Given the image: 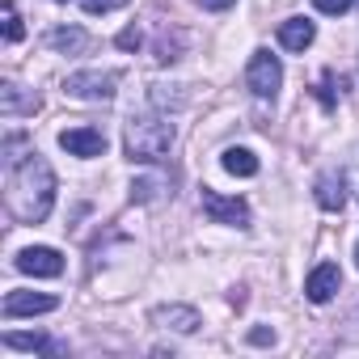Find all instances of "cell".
Instances as JSON below:
<instances>
[{
	"mask_svg": "<svg viewBox=\"0 0 359 359\" xmlns=\"http://www.w3.org/2000/svg\"><path fill=\"white\" fill-rule=\"evenodd\" d=\"M5 203L18 224H43L55 208V169L43 152H5Z\"/></svg>",
	"mask_w": 359,
	"mask_h": 359,
	"instance_id": "cell-1",
	"label": "cell"
},
{
	"mask_svg": "<svg viewBox=\"0 0 359 359\" xmlns=\"http://www.w3.org/2000/svg\"><path fill=\"white\" fill-rule=\"evenodd\" d=\"M123 148H127V161H140V165L165 161L173 148V123L165 114H131L123 131Z\"/></svg>",
	"mask_w": 359,
	"mask_h": 359,
	"instance_id": "cell-2",
	"label": "cell"
},
{
	"mask_svg": "<svg viewBox=\"0 0 359 359\" xmlns=\"http://www.w3.org/2000/svg\"><path fill=\"white\" fill-rule=\"evenodd\" d=\"M118 72H102V68H81V72H68L64 76V93L68 97H81V102H110L114 89H118Z\"/></svg>",
	"mask_w": 359,
	"mask_h": 359,
	"instance_id": "cell-3",
	"label": "cell"
},
{
	"mask_svg": "<svg viewBox=\"0 0 359 359\" xmlns=\"http://www.w3.org/2000/svg\"><path fill=\"white\" fill-rule=\"evenodd\" d=\"M245 85L258 102H275V93L283 89V64L279 55L271 51H254L250 55V68H245Z\"/></svg>",
	"mask_w": 359,
	"mask_h": 359,
	"instance_id": "cell-4",
	"label": "cell"
},
{
	"mask_svg": "<svg viewBox=\"0 0 359 359\" xmlns=\"http://www.w3.org/2000/svg\"><path fill=\"white\" fill-rule=\"evenodd\" d=\"M199 203H203V212L216 220V224H233V229H250V203L245 199H229V195H220V191H212V187H203V195H199Z\"/></svg>",
	"mask_w": 359,
	"mask_h": 359,
	"instance_id": "cell-5",
	"label": "cell"
},
{
	"mask_svg": "<svg viewBox=\"0 0 359 359\" xmlns=\"http://www.w3.org/2000/svg\"><path fill=\"white\" fill-rule=\"evenodd\" d=\"M13 266H18L22 275H34V279H55V275H64V258H60V250H51V245H30V250H22V254L13 258Z\"/></svg>",
	"mask_w": 359,
	"mask_h": 359,
	"instance_id": "cell-6",
	"label": "cell"
},
{
	"mask_svg": "<svg viewBox=\"0 0 359 359\" xmlns=\"http://www.w3.org/2000/svg\"><path fill=\"white\" fill-rule=\"evenodd\" d=\"M313 199H317L321 212H342V203H346V173H342V169H325V173H317Z\"/></svg>",
	"mask_w": 359,
	"mask_h": 359,
	"instance_id": "cell-7",
	"label": "cell"
},
{
	"mask_svg": "<svg viewBox=\"0 0 359 359\" xmlns=\"http://www.w3.org/2000/svg\"><path fill=\"white\" fill-rule=\"evenodd\" d=\"M338 287H342V271H338L334 262L313 266V275L304 279V296H309L313 304H330V300L338 296Z\"/></svg>",
	"mask_w": 359,
	"mask_h": 359,
	"instance_id": "cell-8",
	"label": "cell"
},
{
	"mask_svg": "<svg viewBox=\"0 0 359 359\" xmlns=\"http://www.w3.org/2000/svg\"><path fill=\"white\" fill-rule=\"evenodd\" d=\"M60 148L72 152V156H102L106 135L97 127H68V131H60Z\"/></svg>",
	"mask_w": 359,
	"mask_h": 359,
	"instance_id": "cell-9",
	"label": "cell"
},
{
	"mask_svg": "<svg viewBox=\"0 0 359 359\" xmlns=\"http://www.w3.org/2000/svg\"><path fill=\"white\" fill-rule=\"evenodd\" d=\"M60 300L51 292H9L5 296V317H34V313H55Z\"/></svg>",
	"mask_w": 359,
	"mask_h": 359,
	"instance_id": "cell-10",
	"label": "cell"
},
{
	"mask_svg": "<svg viewBox=\"0 0 359 359\" xmlns=\"http://www.w3.org/2000/svg\"><path fill=\"white\" fill-rule=\"evenodd\" d=\"M152 325L173 330V334H195L203 321H199V313L191 304H161V309H152Z\"/></svg>",
	"mask_w": 359,
	"mask_h": 359,
	"instance_id": "cell-11",
	"label": "cell"
},
{
	"mask_svg": "<svg viewBox=\"0 0 359 359\" xmlns=\"http://www.w3.org/2000/svg\"><path fill=\"white\" fill-rule=\"evenodd\" d=\"M9 351H39V355H68V342L51 338V334H5Z\"/></svg>",
	"mask_w": 359,
	"mask_h": 359,
	"instance_id": "cell-12",
	"label": "cell"
},
{
	"mask_svg": "<svg viewBox=\"0 0 359 359\" xmlns=\"http://www.w3.org/2000/svg\"><path fill=\"white\" fill-rule=\"evenodd\" d=\"M313 39H317V26L304 22V18H287L279 26V47L283 51H304V47H313Z\"/></svg>",
	"mask_w": 359,
	"mask_h": 359,
	"instance_id": "cell-13",
	"label": "cell"
},
{
	"mask_svg": "<svg viewBox=\"0 0 359 359\" xmlns=\"http://www.w3.org/2000/svg\"><path fill=\"white\" fill-rule=\"evenodd\" d=\"M22 110H39V97H26L22 93V85H13V81H5L0 85V114L5 118H13V114H22Z\"/></svg>",
	"mask_w": 359,
	"mask_h": 359,
	"instance_id": "cell-14",
	"label": "cell"
},
{
	"mask_svg": "<svg viewBox=\"0 0 359 359\" xmlns=\"http://www.w3.org/2000/svg\"><path fill=\"white\" fill-rule=\"evenodd\" d=\"M47 47L68 51V55H81V51H89V34L76 30V26H55V30L47 34Z\"/></svg>",
	"mask_w": 359,
	"mask_h": 359,
	"instance_id": "cell-15",
	"label": "cell"
},
{
	"mask_svg": "<svg viewBox=\"0 0 359 359\" xmlns=\"http://www.w3.org/2000/svg\"><path fill=\"white\" fill-rule=\"evenodd\" d=\"M220 165H224L233 177H254V173H258V156H254L250 148H224Z\"/></svg>",
	"mask_w": 359,
	"mask_h": 359,
	"instance_id": "cell-16",
	"label": "cell"
},
{
	"mask_svg": "<svg viewBox=\"0 0 359 359\" xmlns=\"http://www.w3.org/2000/svg\"><path fill=\"white\" fill-rule=\"evenodd\" d=\"M0 18H5V43H22L26 26H22V13H18L13 0H0Z\"/></svg>",
	"mask_w": 359,
	"mask_h": 359,
	"instance_id": "cell-17",
	"label": "cell"
},
{
	"mask_svg": "<svg viewBox=\"0 0 359 359\" xmlns=\"http://www.w3.org/2000/svg\"><path fill=\"white\" fill-rule=\"evenodd\" d=\"M173 85H152V106H161V110H182L187 106V93H169Z\"/></svg>",
	"mask_w": 359,
	"mask_h": 359,
	"instance_id": "cell-18",
	"label": "cell"
},
{
	"mask_svg": "<svg viewBox=\"0 0 359 359\" xmlns=\"http://www.w3.org/2000/svg\"><path fill=\"white\" fill-rule=\"evenodd\" d=\"M156 195H161V177H144V182L131 187V199H135V203H152Z\"/></svg>",
	"mask_w": 359,
	"mask_h": 359,
	"instance_id": "cell-19",
	"label": "cell"
},
{
	"mask_svg": "<svg viewBox=\"0 0 359 359\" xmlns=\"http://www.w3.org/2000/svg\"><path fill=\"white\" fill-rule=\"evenodd\" d=\"M351 5H355V0H313V9L317 13H330V18H342Z\"/></svg>",
	"mask_w": 359,
	"mask_h": 359,
	"instance_id": "cell-20",
	"label": "cell"
},
{
	"mask_svg": "<svg viewBox=\"0 0 359 359\" xmlns=\"http://www.w3.org/2000/svg\"><path fill=\"white\" fill-rule=\"evenodd\" d=\"M118 5H123V0H81L85 13H114Z\"/></svg>",
	"mask_w": 359,
	"mask_h": 359,
	"instance_id": "cell-21",
	"label": "cell"
},
{
	"mask_svg": "<svg viewBox=\"0 0 359 359\" xmlns=\"http://www.w3.org/2000/svg\"><path fill=\"white\" fill-rule=\"evenodd\" d=\"M140 43H144V39H140V30H135V26H127V30L118 34V47H123V51H135Z\"/></svg>",
	"mask_w": 359,
	"mask_h": 359,
	"instance_id": "cell-22",
	"label": "cell"
},
{
	"mask_svg": "<svg viewBox=\"0 0 359 359\" xmlns=\"http://www.w3.org/2000/svg\"><path fill=\"white\" fill-rule=\"evenodd\" d=\"M199 9H208V13H224V9H233L237 0H195Z\"/></svg>",
	"mask_w": 359,
	"mask_h": 359,
	"instance_id": "cell-23",
	"label": "cell"
},
{
	"mask_svg": "<svg viewBox=\"0 0 359 359\" xmlns=\"http://www.w3.org/2000/svg\"><path fill=\"white\" fill-rule=\"evenodd\" d=\"M250 342L254 346H275V330H250Z\"/></svg>",
	"mask_w": 359,
	"mask_h": 359,
	"instance_id": "cell-24",
	"label": "cell"
},
{
	"mask_svg": "<svg viewBox=\"0 0 359 359\" xmlns=\"http://www.w3.org/2000/svg\"><path fill=\"white\" fill-rule=\"evenodd\" d=\"M355 262H359V245H355Z\"/></svg>",
	"mask_w": 359,
	"mask_h": 359,
	"instance_id": "cell-25",
	"label": "cell"
},
{
	"mask_svg": "<svg viewBox=\"0 0 359 359\" xmlns=\"http://www.w3.org/2000/svg\"><path fill=\"white\" fill-rule=\"evenodd\" d=\"M355 177H359V165H355Z\"/></svg>",
	"mask_w": 359,
	"mask_h": 359,
	"instance_id": "cell-26",
	"label": "cell"
}]
</instances>
